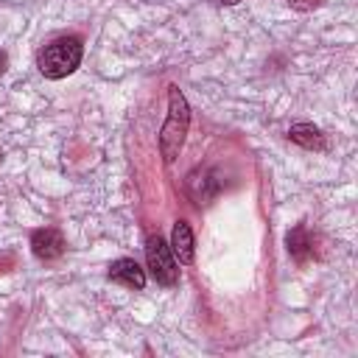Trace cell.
I'll use <instances>...</instances> for the list:
<instances>
[{
	"mask_svg": "<svg viewBox=\"0 0 358 358\" xmlns=\"http://www.w3.org/2000/svg\"><path fill=\"white\" fill-rule=\"evenodd\" d=\"M31 249L39 260H56L64 255V238L59 229L53 227H45V229H36L31 235Z\"/></svg>",
	"mask_w": 358,
	"mask_h": 358,
	"instance_id": "obj_5",
	"label": "cell"
},
{
	"mask_svg": "<svg viewBox=\"0 0 358 358\" xmlns=\"http://www.w3.org/2000/svg\"><path fill=\"white\" fill-rule=\"evenodd\" d=\"M81 56H84V45L78 36H56L36 53V67L45 78L59 81L73 70H78Z\"/></svg>",
	"mask_w": 358,
	"mask_h": 358,
	"instance_id": "obj_2",
	"label": "cell"
},
{
	"mask_svg": "<svg viewBox=\"0 0 358 358\" xmlns=\"http://www.w3.org/2000/svg\"><path fill=\"white\" fill-rule=\"evenodd\" d=\"M285 243H288L291 257H294V260H299V263H305V260L313 255V241H310V235H308L305 224H296V227L285 235Z\"/></svg>",
	"mask_w": 358,
	"mask_h": 358,
	"instance_id": "obj_9",
	"label": "cell"
},
{
	"mask_svg": "<svg viewBox=\"0 0 358 358\" xmlns=\"http://www.w3.org/2000/svg\"><path fill=\"white\" fill-rule=\"evenodd\" d=\"M109 280L112 282H120L126 288H134L140 291L145 285V271L143 266L134 260V257H117L112 266H109Z\"/></svg>",
	"mask_w": 358,
	"mask_h": 358,
	"instance_id": "obj_6",
	"label": "cell"
},
{
	"mask_svg": "<svg viewBox=\"0 0 358 358\" xmlns=\"http://www.w3.org/2000/svg\"><path fill=\"white\" fill-rule=\"evenodd\" d=\"M288 6L296 8V11H310V8L319 6V0H288Z\"/></svg>",
	"mask_w": 358,
	"mask_h": 358,
	"instance_id": "obj_10",
	"label": "cell"
},
{
	"mask_svg": "<svg viewBox=\"0 0 358 358\" xmlns=\"http://www.w3.org/2000/svg\"><path fill=\"white\" fill-rule=\"evenodd\" d=\"M221 6H235V3H241V0H218Z\"/></svg>",
	"mask_w": 358,
	"mask_h": 358,
	"instance_id": "obj_12",
	"label": "cell"
},
{
	"mask_svg": "<svg viewBox=\"0 0 358 358\" xmlns=\"http://www.w3.org/2000/svg\"><path fill=\"white\" fill-rule=\"evenodd\" d=\"M187 126H190L187 98L182 95V90L176 84H171L168 87V117H165V123L159 129V154H162V159L168 165L179 157L185 134H187Z\"/></svg>",
	"mask_w": 358,
	"mask_h": 358,
	"instance_id": "obj_1",
	"label": "cell"
},
{
	"mask_svg": "<svg viewBox=\"0 0 358 358\" xmlns=\"http://www.w3.org/2000/svg\"><path fill=\"white\" fill-rule=\"evenodd\" d=\"M3 73H6V53L0 50V76H3Z\"/></svg>",
	"mask_w": 358,
	"mask_h": 358,
	"instance_id": "obj_11",
	"label": "cell"
},
{
	"mask_svg": "<svg viewBox=\"0 0 358 358\" xmlns=\"http://www.w3.org/2000/svg\"><path fill=\"white\" fill-rule=\"evenodd\" d=\"M288 137H291V143H296L302 148H313V151H324V145H327L324 134L313 123H294L288 129Z\"/></svg>",
	"mask_w": 358,
	"mask_h": 358,
	"instance_id": "obj_8",
	"label": "cell"
},
{
	"mask_svg": "<svg viewBox=\"0 0 358 358\" xmlns=\"http://www.w3.org/2000/svg\"><path fill=\"white\" fill-rule=\"evenodd\" d=\"M185 190H187V196L193 199V204H207L210 199H215L218 196V190H221V182L215 179V173L210 171V168H193L190 173H187V179H185Z\"/></svg>",
	"mask_w": 358,
	"mask_h": 358,
	"instance_id": "obj_4",
	"label": "cell"
},
{
	"mask_svg": "<svg viewBox=\"0 0 358 358\" xmlns=\"http://www.w3.org/2000/svg\"><path fill=\"white\" fill-rule=\"evenodd\" d=\"M171 252H173V257L179 260V263H193V255H196V243H193V229H190V224L187 221H176L173 224V232H171Z\"/></svg>",
	"mask_w": 358,
	"mask_h": 358,
	"instance_id": "obj_7",
	"label": "cell"
},
{
	"mask_svg": "<svg viewBox=\"0 0 358 358\" xmlns=\"http://www.w3.org/2000/svg\"><path fill=\"white\" fill-rule=\"evenodd\" d=\"M145 263L151 277L159 285H173L179 280V268H176V257L171 252V246L159 238V235H148L145 241Z\"/></svg>",
	"mask_w": 358,
	"mask_h": 358,
	"instance_id": "obj_3",
	"label": "cell"
}]
</instances>
